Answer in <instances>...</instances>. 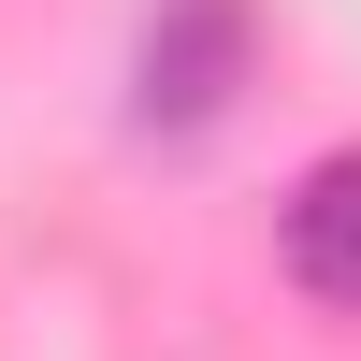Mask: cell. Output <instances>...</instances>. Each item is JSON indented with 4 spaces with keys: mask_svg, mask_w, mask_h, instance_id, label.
<instances>
[{
    "mask_svg": "<svg viewBox=\"0 0 361 361\" xmlns=\"http://www.w3.org/2000/svg\"><path fill=\"white\" fill-rule=\"evenodd\" d=\"M231 87H246V0H159L130 44V130L188 145L231 116Z\"/></svg>",
    "mask_w": 361,
    "mask_h": 361,
    "instance_id": "obj_1",
    "label": "cell"
},
{
    "mask_svg": "<svg viewBox=\"0 0 361 361\" xmlns=\"http://www.w3.org/2000/svg\"><path fill=\"white\" fill-rule=\"evenodd\" d=\"M275 260L304 304L361 318V145H333V159H304V188L275 202Z\"/></svg>",
    "mask_w": 361,
    "mask_h": 361,
    "instance_id": "obj_2",
    "label": "cell"
}]
</instances>
